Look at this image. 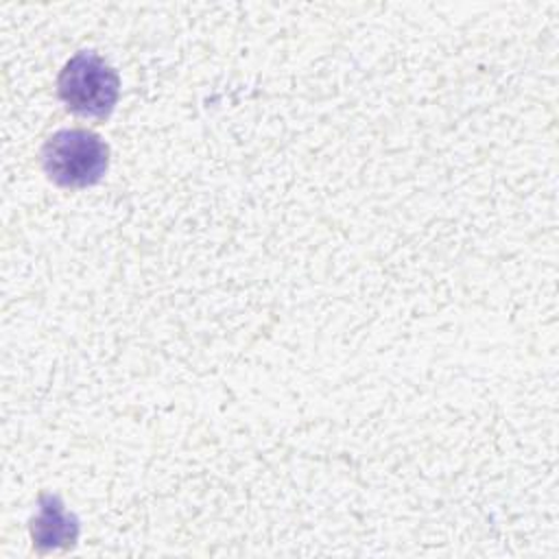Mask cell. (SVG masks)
Here are the masks:
<instances>
[{"label": "cell", "mask_w": 559, "mask_h": 559, "mask_svg": "<svg viewBox=\"0 0 559 559\" xmlns=\"http://www.w3.org/2000/svg\"><path fill=\"white\" fill-rule=\"evenodd\" d=\"M41 164L57 186L85 188L107 170L109 148L87 129H61L52 133L41 148Z\"/></svg>", "instance_id": "obj_1"}, {"label": "cell", "mask_w": 559, "mask_h": 559, "mask_svg": "<svg viewBox=\"0 0 559 559\" xmlns=\"http://www.w3.org/2000/svg\"><path fill=\"white\" fill-rule=\"evenodd\" d=\"M57 90L66 107L85 118H105L120 94L118 72L92 50H81L66 61Z\"/></svg>", "instance_id": "obj_2"}, {"label": "cell", "mask_w": 559, "mask_h": 559, "mask_svg": "<svg viewBox=\"0 0 559 559\" xmlns=\"http://www.w3.org/2000/svg\"><path fill=\"white\" fill-rule=\"evenodd\" d=\"M79 535V520L63 507L57 496L39 498L37 515L31 522V537L39 548L72 546Z\"/></svg>", "instance_id": "obj_3"}]
</instances>
